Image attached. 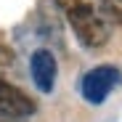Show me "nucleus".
<instances>
[{
	"instance_id": "obj_1",
	"label": "nucleus",
	"mask_w": 122,
	"mask_h": 122,
	"mask_svg": "<svg viewBox=\"0 0 122 122\" xmlns=\"http://www.w3.org/2000/svg\"><path fill=\"white\" fill-rule=\"evenodd\" d=\"M82 48H104L112 37V19L104 0H56Z\"/></svg>"
},
{
	"instance_id": "obj_3",
	"label": "nucleus",
	"mask_w": 122,
	"mask_h": 122,
	"mask_svg": "<svg viewBox=\"0 0 122 122\" xmlns=\"http://www.w3.org/2000/svg\"><path fill=\"white\" fill-rule=\"evenodd\" d=\"M37 112V104L13 82L0 77V117L3 119H27Z\"/></svg>"
},
{
	"instance_id": "obj_4",
	"label": "nucleus",
	"mask_w": 122,
	"mask_h": 122,
	"mask_svg": "<svg viewBox=\"0 0 122 122\" xmlns=\"http://www.w3.org/2000/svg\"><path fill=\"white\" fill-rule=\"evenodd\" d=\"M29 74L40 93H53L56 77H58V61L48 48H37L29 56Z\"/></svg>"
},
{
	"instance_id": "obj_2",
	"label": "nucleus",
	"mask_w": 122,
	"mask_h": 122,
	"mask_svg": "<svg viewBox=\"0 0 122 122\" xmlns=\"http://www.w3.org/2000/svg\"><path fill=\"white\" fill-rule=\"evenodd\" d=\"M122 85V69L114 64H98L88 69L80 80V96L85 98V104L101 106L104 101Z\"/></svg>"
},
{
	"instance_id": "obj_5",
	"label": "nucleus",
	"mask_w": 122,
	"mask_h": 122,
	"mask_svg": "<svg viewBox=\"0 0 122 122\" xmlns=\"http://www.w3.org/2000/svg\"><path fill=\"white\" fill-rule=\"evenodd\" d=\"M104 5H106V11H109L112 24L122 27V0H104Z\"/></svg>"
}]
</instances>
